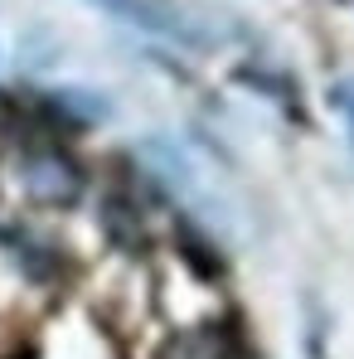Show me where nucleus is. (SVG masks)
<instances>
[{
	"instance_id": "nucleus-1",
	"label": "nucleus",
	"mask_w": 354,
	"mask_h": 359,
	"mask_svg": "<svg viewBox=\"0 0 354 359\" xmlns=\"http://www.w3.org/2000/svg\"><path fill=\"white\" fill-rule=\"evenodd\" d=\"M20 175H25V189L44 204H73L83 194V170L59 146H29L20 161Z\"/></svg>"
},
{
	"instance_id": "nucleus-2",
	"label": "nucleus",
	"mask_w": 354,
	"mask_h": 359,
	"mask_svg": "<svg viewBox=\"0 0 354 359\" xmlns=\"http://www.w3.org/2000/svg\"><path fill=\"white\" fill-rule=\"evenodd\" d=\"M93 5L126 20V25H136V29H146V34H165V39H179V44L199 39V29L179 15L170 0H93Z\"/></svg>"
},
{
	"instance_id": "nucleus-3",
	"label": "nucleus",
	"mask_w": 354,
	"mask_h": 359,
	"mask_svg": "<svg viewBox=\"0 0 354 359\" xmlns=\"http://www.w3.org/2000/svg\"><path fill=\"white\" fill-rule=\"evenodd\" d=\"M340 107L350 112V121H354V93H340Z\"/></svg>"
}]
</instances>
